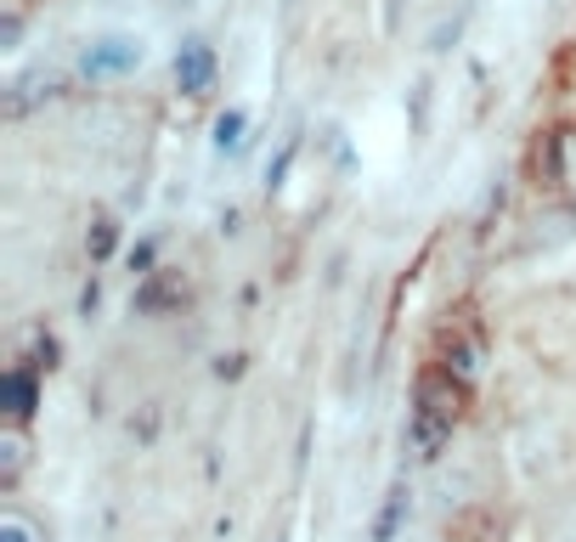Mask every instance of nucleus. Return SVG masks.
<instances>
[{"mask_svg":"<svg viewBox=\"0 0 576 542\" xmlns=\"http://www.w3.org/2000/svg\"><path fill=\"white\" fill-rule=\"evenodd\" d=\"M0 401H7L12 424H28V413H34V367H12L7 385H0Z\"/></svg>","mask_w":576,"mask_h":542,"instance_id":"nucleus-6","label":"nucleus"},{"mask_svg":"<svg viewBox=\"0 0 576 542\" xmlns=\"http://www.w3.org/2000/svg\"><path fill=\"white\" fill-rule=\"evenodd\" d=\"M430 362L463 373L469 385L481 379V362H486V322H481V311H474L469 299H463V305H452V311L440 317L435 345H430Z\"/></svg>","mask_w":576,"mask_h":542,"instance_id":"nucleus-2","label":"nucleus"},{"mask_svg":"<svg viewBox=\"0 0 576 542\" xmlns=\"http://www.w3.org/2000/svg\"><path fill=\"white\" fill-rule=\"evenodd\" d=\"M28 463H34V435H28V424H7L0 429V486H17L23 474H28Z\"/></svg>","mask_w":576,"mask_h":542,"instance_id":"nucleus-5","label":"nucleus"},{"mask_svg":"<svg viewBox=\"0 0 576 542\" xmlns=\"http://www.w3.org/2000/svg\"><path fill=\"white\" fill-rule=\"evenodd\" d=\"M526 181L537 187V192H565L571 187V164H565V130H542L537 142H531V153H526Z\"/></svg>","mask_w":576,"mask_h":542,"instance_id":"nucleus-3","label":"nucleus"},{"mask_svg":"<svg viewBox=\"0 0 576 542\" xmlns=\"http://www.w3.org/2000/svg\"><path fill=\"white\" fill-rule=\"evenodd\" d=\"M114 237H119L114 215H96V221H91V232H85V249H91V260H108V255H114Z\"/></svg>","mask_w":576,"mask_h":542,"instance_id":"nucleus-8","label":"nucleus"},{"mask_svg":"<svg viewBox=\"0 0 576 542\" xmlns=\"http://www.w3.org/2000/svg\"><path fill=\"white\" fill-rule=\"evenodd\" d=\"M469 401H474V385L463 373L440 367L430 356L419 362V373H413V447L424 458H435L452 440V429L469 419Z\"/></svg>","mask_w":576,"mask_h":542,"instance_id":"nucleus-1","label":"nucleus"},{"mask_svg":"<svg viewBox=\"0 0 576 542\" xmlns=\"http://www.w3.org/2000/svg\"><path fill=\"white\" fill-rule=\"evenodd\" d=\"M215 74H221V62H215V51L203 46V40H187L176 51V85L187 96H210L215 91Z\"/></svg>","mask_w":576,"mask_h":542,"instance_id":"nucleus-4","label":"nucleus"},{"mask_svg":"<svg viewBox=\"0 0 576 542\" xmlns=\"http://www.w3.org/2000/svg\"><path fill=\"white\" fill-rule=\"evenodd\" d=\"M130 62H142V40H102V51L85 68L91 74H114V68H130Z\"/></svg>","mask_w":576,"mask_h":542,"instance_id":"nucleus-7","label":"nucleus"},{"mask_svg":"<svg viewBox=\"0 0 576 542\" xmlns=\"http://www.w3.org/2000/svg\"><path fill=\"white\" fill-rule=\"evenodd\" d=\"M0 542H46V531L12 508V515H0Z\"/></svg>","mask_w":576,"mask_h":542,"instance_id":"nucleus-9","label":"nucleus"}]
</instances>
